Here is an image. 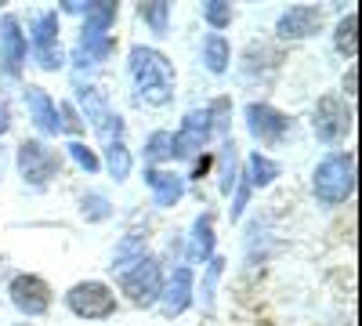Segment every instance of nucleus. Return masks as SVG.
Instances as JSON below:
<instances>
[{"mask_svg": "<svg viewBox=\"0 0 362 326\" xmlns=\"http://www.w3.org/2000/svg\"><path fill=\"white\" fill-rule=\"evenodd\" d=\"M218 276H221V261H218V257H210V269H206V283H203V305H206V308L214 305V283H218Z\"/></svg>", "mask_w": 362, "mask_h": 326, "instance_id": "7c9ffc66", "label": "nucleus"}, {"mask_svg": "<svg viewBox=\"0 0 362 326\" xmlns=\"http://www.w3.org/2000/svg\"><path fill=\"white\" fill-rule=\"evenodd\" d=\"M0 174H4V149H0Z\"/></svg>", "mask_w": 362, "mask_h": 326, "instance_id": "72a5a7b5", "label": "nucleus"}, {"mask_svg": "<svg viewBox=\"0 0 362 326\" xmlns=\"http://www.w3.org/2000/svg\"><path fill=\"white\" fill-rule=\"evenodd\" d=\"M25 54H29V40L22 33V22L15 15H4L0 18V73L18 76L25 66Z\"/></svg>", "mask_w": 362, "mask_h": 326, "instance_id": "1a4fd4ad", "label": "nucleus"}, {"mask_svg": "<svg viewBox=\"0 0 362 326\" xmlns=\"http://www.w3.org/2000/svg\"><path fill=\"white\" fill-rule=\"evenodd\" d=\"M138 257H145V235L141 232H131L127 240L116 247V254H112V272H124L127 264H134Z\"/></svg>", "mask_w": 362, "mask_h": 326, "instance_id": "4be33fe9", "label": "nucleus"}, {"mask_svg": "<svg viewBox=\"0 0 362 326\" xmlns=\"http://www.w3.org/2000/svg\"><path fill=\"white\" fill-rule=\"evenodd\" d=\"M319 29H322V11L312 8V4H297V8L283 11L279 22H276V33L283 40H308Z\"/></svg>", "mask_w": 362, "mask_h": 326, "instance_id": "ddd939ff", "label": "nucleus"}, {"mask_svg": "<svg viewBox=\"0 0 362 326\" xmlns=\"http://www.w3.org/2000/svg\"><path fill=\"white\" fill-rule=\"evenodd\" d=\"M235 185V141L225 138V149H221V192H232Z\"/></svg>", "mask_w": 362, "mask_h": 326, "instance_id": "c85d7f7f", "label": "nucleus"}, {"mask_svg": "<svg viewBox=\"0 0 362 326\" xmlns=\"http://www.w3.org/2000/svg\"><path fill=\"white\" fill-rule=\"evenodd\" d=\"M66 305L80 319H109L116 312V293L105 283H98V279H87V283H76L66 293Z\"/></svg>", "mask_w": 362, "mask_h": 326, "instance_id": "20e7f679", "label": "nucleus"}, {"mask_svg": "<svg viewBox=\"0 0 362 326\" xmlns=\"http://www.w3.org/2000/svg\"><path fill=\"white\" fill-rule=\"evenodd\" d=\"M210 131H214L210 109H192L185 120H181L177 134H170V156H196L210 141Z\"/></svg>", "mask_w": 362, "mask_h": 326, "instance_id": "0eeeda50", "label": "nucleus"}, {"mask_svg": "<svg viewBox=\"0 0 362 326\" xmlns=\"http://www.w3.org/2000/svg\"><path fill=\"white\" fill-rule=\"evenodd\" d=\"M247 131L261 145H279L290 134V116H283L276 105H268V102H250L247 105Z\"/></svg>", "mask_w": 362, "mask_h": 326, "instance_id": "6e6552de", "label": "nucleus"}, {"mask_svg": "<svg viewBox=\"0 0 362 326\" xmlns=\"http://www.w3.org/2000/svg\"><path fill=\"white\" fill-rule=\"evenodd\" d=\"M145 185L153 192L156 206H174L181 196H185V177L174 174V170H156V167H145Z\"/></svg>", "mask_w": 362, "mask_h": 326, "instance_id": "2eb2a0df", "label": "nucleus"}, {"mask_svg": "<svg viewBox=\"0 0 362 326\" xmlns=\"http://www.w3.org/2000/svg\"><path fill=\"white\" fill-rule=\"evenodd\" d=\"M29 47H33L40 69L54 73L58 66H62V47H58V11L37 15V22H33V40H29Z\"/></svg>", "mask_w": 362, "mask_h": 326, "instance_id": "9d476101", "label": "nucleus"}, {"mask_svg": "<svg viewBox=\"0 0 362 326\" xmlns=\"http://www.w3.org/2000/svg\"><path fill=\"white\" fill-rule=\"evenodd\" d=\"M80 211H83V218L87 221H105L112 211H109V199L102 196V192H87L83 199H80Z\"/></svg>", "mask_w": 362, "mask_h": 326, "instance_id": "a878e982", "label": "nucleus"}, {"mask_svg": "<svg viewBox=\"0 0 362 326\" xmlns=\"http://www.w3.org/2000/svg\"><path fill=\"white\" fill-rule=\"evenodd\" d=\"M112 51H116V40H112L109 33H90V29H83L80 40H76V51H73V62H76L80 69H87V66L105 62Z\"/></svg>", "mask_w": 362, "mask_h": 326, "instance_id": "f3484780", "label": "nucleus"}, {"mask_svg": "<svg viewBox=\"0 0 362 326\" xmlns=\"http://www.w3.org/2000/svg\"><path fill=\"white\" fill-rule=\"evenodd\" d=\"M131 80H134V95L145 105H167L174 98V66L167 62V54L156 47H131Z\"/></svg>", "mask_w": 362, "mask_h": 326, "instance_id": "f257e3e1", "label": "nucleus"}, {"mask_svg": "<svg viewBox=\"0 0 362 326\" xmlns=\"http://www.w3.org/2000/svg\"><path fill=\"white\" fill-rule=\"evenodd\" d=\"M25 109H29V120H33L44 134H58V131H62L58 105L51 102L47 91H40V87H29V91H25Z\"/></svg>", "mask_w": 362, "mask_h": 326, "instance_id": "dca6fc26", "label": "nucleus"}, {"mask_svg": "<svg viewBox=\"0 0 362 326\" xmlns=\"http://www.w3.org/2000/svg\"><path fill=\"white\" fill-rule=\"evenodd\" d=\"M8 127H11V112H8V105L0 102V138L8 134Z\"/></svg>", "mask_w": 362, "mask_h": 326, "instance_id": "2f4dec72", "label": "nucleus"}, {"mask_svg": "<svg viewBox=\"0 0 362 326\" xmlns=\"http://www.w3.org/2000/svg\"><path fill=\"white\" fill-rule=\"evenodd\" d=\"M8 293H11V305L22 315H44L51 308V286L40 276H29V272L25 276H15L11 286H8Z\"/></svg>", "mask_w": 362, "mask_h": 326, "instance_id": "f8f14e48", "label": "nucleus"}, {"mask_svg": "<svg viewBox=\"0 0 362 326\" xmlns=\"http://www.w3.org/2000/svg\"><path fill=\"white\" fill-rule=\"evenodd\" d=\"M69 156H73V160H76V163H80L87 174H95V170H98V156L90 153L83 141H73V145H69Z\"/></svg>", "mask_w": 362, "mask_h": 326, "instance_id": "c756f323", "label": "nucleus"}, {"mask_svg": "<svg viewBox=\"0 0 362 326\" xmlns=\"http://www.w3.org/2000/svg\"><path fill=\"white\" fill-rule=\"evenodd\" d=\"M203 18H206V25L218 33V29L232 25V4H221V0H210V4H203Z\"/></svg>", "mask_w": 362, "mask_h": 326, "instance_id": "bb28decb", "label": "nucleus"}, {"mask_svg": "<svg viewBox=\"0 0 362 326\" xmlns=\"http://www.w3.org/2000/svg\"><path fill=\"white\" fill-rule=\"evenodd\" d=\"M203 62H206L210 73H225V69H228L232 47H228V40H225L221 33H210V37L203 40Z\"/></svg>", "mask_w": 362, "mask_h": 326, "instance_id": "6ab92c4d", "label": "nucleus"}, {"mask_svg": "<svg viewBox=\"0 0 362 326\" xmlns=\"http://www.w3.org/2000/svg\"><path fill=\"white\" fill-rule=\"evenodd\" d=\"M334 44L344 58H355L358 54V15L348 11L341 22H337V33H334Z\"/></svg>", "mask_w": 362, "mask_h": 326, "instance_id": "412c9836", "label": "nucleus"}, {"mask_svg": "<svg viewBox=\"0 0 362 326\" xmlns=\"http://www.w3.org/2000/svg\"><path fill=\"white\" fill-rule=\"evenodd\" d=\"M189 254H192L196 261H210V257H214V218H210V214H199V218H196Z\"/></svg>", "mask_w": 362, "mask_h": 326, "instance_id": "a211bd4d", "label": "nucleus"}, {"mask_svg": "<svg viewBox=\"0 0 362 326\" xmlns=\"http://www.w3.org/2000/svg\"><path fill=\"white\" fill-rule=\"evenodd\" d=\"M160 160H170V134L167 131H156L145 141V163H160Z\"/></svg>", "mask_w": 362, "mask_h": 326, "instance_id": "cd10ccee", "label": "nucleus"}, {"mask_svg": "<svg viewBox=\"0 0 362 326\" xmlns=\"http://www.w3.org/2000/svg\"><path fill=\"white\" fill-rule=\"evenodd\" d=\"M247 177H250V189H264V185H272L279 177V163L276 160H268V156H261V153H254L250 160H247Z\"/></svg>", "mask_w": 362, "mask_h": 326, "instance_id": "aec40b11", "label": "nucleus"}, {"mask_svg": "<svg viewBox=\"0 0 362 326\" xmlns=\"http://www.w3.org/2000/svg\"><path fill=\"white\" fill-rule=\"evenodd\" d=\"M344 91L355 95V69H348V76H344Z\"/></svg>", "mask_w": 362, "mask_h": 326, "instance_id": "473e14b6", "label": "nucleus"}, {"mask_svg": "<svg viewBox=\"0 0 362 326\" xmlns=\"http://www.w3.org/2000/svg\"><path fill=\"white\" fill-rule=\"evenodd\" d=\"M18 174L29 189H44L58 174V153H51L44 141H22L18 145Z\"/></svg>", "mask_w": 362, "mask_h": 326, "instance_id": "39448f33", "label": "nucleus"}, {"mask_svg": "<svg viewBox=\"0 0 362 326\" xmlns=\"http://www.w3.org/2000/svg\"><path fill=\"white\" fill-rule=\"evenodd\" d=\"M119 286H124V293L138 305V308H148L160 301L163 293V272H160V261L156 257H138L134 264H127L124 272H119Z\"/></svg>", "mask_w": 362, "mask_h": 326, "instance_id": "7ed1b4c3", "label": "nucleus"}, {"mask_svg": "<svg viewBox=\"0 0 362 326\" xmlns=\"http://www.w3.org/2000/svg\"><path fill=\"white\" fill-rule=\"evenodd\" d=\"M348 127H351V112H348V105H344L337 95L319 98V105H315V134H319V141L337 145V141L348 134Z\"/></svg>", "mask_w": 362, "mask_h": 326, "instance_id": "9b49d317", "label": "nucleus"}, {"mask_svg": "<svg viewBox=\"0 0 362 326\" xmlns=\"http://www.w3.org/2000/svg\"><path fill=\"white\" fill-rule=\"evenodd\" d=\"M105 167H109V174L116 177V182H124V177L131 174V153H127L124 141L105 145Z\"/></svg>", "mask_w": 362, "mask_h": 326, "instance_id": "b1692460", "label": "nucleus"}, {"mask_svg": "<svg viewBox=\"0 0 362 326\" xmlns=\"http://www.w3.org/2000/svg\"><path fill=\"white\" fill-rule=\"evenodd\" d=\"M80 15L87 18L83 29H90V33H109V25L116 22V4H83Z\"/></svg>", "mask_w": 362, "mask_h": 326, "instance_id": "5701e85b", "label": "nucleus"}, {"mask_svg": "<svg viewBox=\"0 0 362 326\" xmlns=\"http://www.w3.org/2000/svg\"><path fill=\"white\" fill-rule=\"evenodd\" d=\"M315 199L322 206H341L355 192V156L351 153H329L312 177Z\"/></svg>", "mask_w": 362, "mask_h": 326, "instance_id": "f03ea898", "label": "nucleus"}, {"mask_svg": "<svg viewBox=\"0 0 362 326\" xmlns=\"http://www.w3.org/2000/svg\"><path fill=\"white\" fill-rule=\"evenodd\" d=\"M160 301H163V312H167L170 319L181 315V312L192 305V269H189V264H177V269H174L170 283H167L163 293H160Z\"/></svg>", "mask_w": 362, "mask_h": 326, "instance_id": "4468645a", "label": "nucleus"}, {"mask_svg": "<svg viewBox=\"0 0 362 326\" xmlns=\"http://www.w3.org/2000/svg\"><path fill=\"white\" fill-rule=\"evenodd\" d=\"M138 15L141 22L153 25V33H167V18H170V4H163V0H153V4H138Z\"/></svg>", "mask_w": 362, "mask_h": 326, "instance_id": "393cba45", "label": "nucleus"}, {"mask_svg": "<svg viewBox=\"0 0 362 326\" xmlns=\"http://www.w3.org/2000/svg\"><path fill=\"white\" fill-rule=\"evenodd\" d=\"M76 98H80V105H83V112H87L90 127L105 138V145L124 141V120H119V116L109 109V102L102 98L98 87H76Z\"/></svg>", "mask_w": 362, "mask_h": 326, "instance_id": "423d86ee", "label": "nucleus"}]
</instances>
